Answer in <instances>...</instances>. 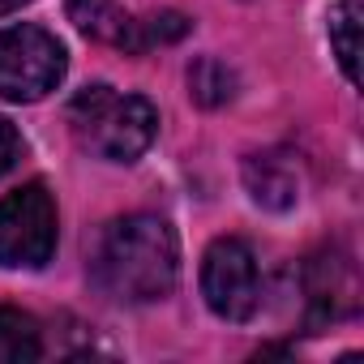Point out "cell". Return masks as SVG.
I'll return each mask as SVG.
<instances>
[{
	"mask_svg": "<svg viewBox=\"0 0 364 364\" xmlns=\"http://www.w3.org/2000/svg\"><path fill=\"white\" fill-rule=\"evenodd\" d=\"M202 296L215 317L249 321L262 304V270L240 236H219L202 257Z\"/></svg>",
	"mask_w": 364,
	"mask_h": 364,
	"instance_id": "cell-5",
	"label": "cell"
},
{
	"mask_svg": "<svg viewBox=\"0 0 364 364\" xmlns=\"http://www.w3.org/2000/svg\"><path fill=\"white\" fill-rule=\"evenodd\" d=\"M22 5H31V0H0V18H9V14H18Z\"/></svg>",
	"mask_w": 364,
	"mask_h": 364,
	"instance_id": "cell-13",
	"label": "cell"
},
{
	"mask_svg": "<svg viewBox=\"0 0 364 364\" xmlns=\"http://www.w3.org/2000/svg\"><path fill=\"white\" fill-rule=\"evenodd\" d=\"M56 198L43 180L0 198V266L5 270H43L56 253Z\"/></svg>",
	"mask_w": 364,
	"mask_h": 364,
	"instance_id": "cell-3",
	"label": "cell"
},
{
	"mask_svg": "<svg viewBox=\"0 0 364 364\" xmlns=\"http://www.w3.org/2000/svg\"><path fill=\"white\" fill-rule=\"evenodd\" d=\"M69 9V22L95 39V43H107V48H120V52H133L141 56V18L124 14L116 0H65Z\"/></svg>",
	"mask_w": 364,
	"mask_h": 364,
	"instance_id": "cell-8",
	"label": "cell"
},
{
	"mask_svg": "<svg viewBox=\"0 0 364 364\" xmlns=\"http://www.w3.org/2000/svg\"><path fill=\"white\" fill-rule=\"evenodd\" d=\"M189 95H193L202 107H219V103H228V99L236 95V77H232V69H228L223 60L202 56V60L189 69Z\"/></svg>",
	"mask_w": 364,
	"mask_h": 364,
	"instance_id": "cell-11",
	"label": "cell"
},
{
	"mask_svg": "<svg viewBox=\"0 0 364 364\" xmlns=\"http://www.w3.org/2000/svg\"><path fill=\"white\" fill-rule=\"evenodd\" d=\"M43 355L39 321L22 309H0V364H22Z\"/></svg>",
	"mask_w": 364,
	"mask_h": 364,
	"instance_id": "cell-9",
	"label": "cell"
},
{
	"mask_svg": "<svg viewBox=\"0 0 364 364\" xmlns=\"http://www.w3.org/2000/svg\"><path fill=\"white\" fill-rule=\"evenodd\" d=\"M65 69H69V56L52 31L31 22L0 31V99L39 103L60 86Z\"/></svg>",
	"mask_w": 364,
	"mask_h": 364,
	"instance_id": "cell-4",
	"label": "cell"
},
{
	"mask_svg": "<svg viewBox=\"0 0 364 364\" xmlns=\"http://www.w3.org/2000/svg\"><path fill=\"white\" fill-rule=\"evenodd\" d=\"M180 279L176 232L159 215L112 219L90 249V283L120 304L163 300Z\"/></svg>",
	"mask_w": 364,
	"mask_h": 364,
	"instance_id": "cell-1",
	"label": "cell"
},
{
	"mask_svg": "<svg viewBox=\"0 0 364 364\" xmlns=\"http://www.w3.org/2000/svg\"><path fill=\"white\" fill-rule=\"evenodd\" d=\"M69 129L82 141V150H90L107 163H137L159 133V107L146 95L86 86L69 103Z\"/></svg>",
	"mask_w": 364,
	"mask_h": 364,
	"instance_id": "cell-2",
	"label": "cell"
},
{
	"mask_svg": "<svg viewBox=\"0 0 364 364\" xmlns=\"http://www.w3.org/2000/svg\"><path fill=\"white\" fill-rule=\"evenodd\" d=\"M245 189L257 206L266 210H291L300 202V189H304V176H300V163L287 154V150H262V154H249L245 159Z\"/></svg>",
	"mask_w": 364,
	"mask_h": 364,
	"instance_id": "cell-7",
	"label": "cell"
},
{
	"mask_svg": "<svg viewBox=\"0 0 364 364\" xmlns=\"http://www.w3.org/2000/svg\"><path fill=\"white\" fill-rule=\"evenodd\" d=\"M304 291H309V326H326L338 321L347 313H355V270L347 257L326 253L313 257L304 270Z\"/></svg>",
	"mask_w": 364,
	"mask_h": 364,
	"instance_id": "cell-6",
	"label": "cell"
},
{
	"mask_svg": "<svg viewBox=\"0 0 364 364\" xmlns=\"http://www.w3.org/2000/svg\"><path fill=\"white\" fill-rule=\"evenodd\" d=\"M330 48L351 86H360V0H338L330 9Z\"/></svg>",
	"mask_w": 364,
	"mask_h": 364,
	"instance_id": "cell-10",
	"label": "cell"
},
{
	"mask_svg": "<svg viewBox=\"0 0 364 364\" xmlns=\"http://www.w3.org/2000/svg\"><path fill=\"white\" fill-rule=\"evenodd\" d=\"M22 154H26V141H22V133L14 129V120H5V116H0V176H9V171L22 163Z\"/></svg>",
	"mask_w": 364,
	"mask_h": 364,
	"instance_id": "cell-12",
	"label": "cell"
}]
</instances>
